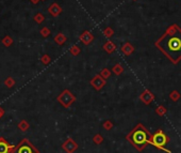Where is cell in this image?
<instances>
[{"label": "cell", "instance_id": "6da1fadb", "mask_svg": "<svg viewBox=\"0 0 181 153\" xmlns=\"http://www.w3.org/2000/svg\"><path fill=\"white\" fill-rule=\"evenodd\" d=\"M154 46L174 64L181 61V28L177 24L171 25Z\"/></svg>", "mask_w": 181, "mask_h": 153}, {"label": "cell", "instance_id": "7a4b0ae2", "mask_svg": "<svg viewBox=\"0 0 181 153\" xmlns=\"http://www.w3.org/2000/svg\"><path fill=\"white\" fill-rule=\"evenodd\" d=\"M150 138H151V134L148 132V129L142 123H138L127 135V140L131 142V145L138 151H142V150L145 149V147L149 143Z\"/></svg>", "mask_w": 181, "mask_h": 153}, {"label": "cell", "instance_id": "3957f363", "mask_svg": "<svg viewBox=\"0 0 181 153\" xmlns=\"http://www.w3.org/2000/svg\"><path fill=\"white\" fill-rule=\"evenodd\" d=\"M168 141H170V139H168L167 136L163 133V131L159 129V131H157L156 133L154 134V135H151L149 143L151 146H154V147L158 148L160 150H163V151H165L167 153H171V150L165 148V146L167 145Z\"/></svg>", "mask_w": 181, "mask_h": 153}, {"label": "cell", "instance_id": "277c9868", "mask_svg": "<svg viewBox=\"0 0 181 153\" xmlns=\"http://www.w3.org/2000/svg\"><path fill=\"white\" fill-rule=\"evenodd\" d=\"M11 153H41L27 139H23L15 147H12Z\"/></svg>", "mask_w": 181, "mask_h": 153}, {"label": "cell", "instance_id": "5b68a950", "mask_svg": "<svg viewBox=\"0 0 181 153\" xmlns=\"http://www.w3.org/2000/svg\"><path fill=\"white\" fill-rule=\"evenodd\" d=\"M57 100H58V102L63 106V107L68 108L70 105L72 104V103L75 102V101H76V96L70 92L69 90L65 89V90H63L62 92L59 94Z\"/></svg>", "mask_w": 181, "mask_h": 153}, {"label": "cell", "instance_id": "8992f818", "mask_svg": "<svg viewBox=\"0 0 181 153\" xmlns=\"http://www.w3.org/2000/svg\"><path fill=\"white\" fill-rule=\"evenodd\" d=\"M90 84H91V86L93 87V88L95 89L96 91H99L105 86L107 81H105V79H103L102 77L100 76L99 74H98V75H95V76H94L93 78L91 79Z\"/></svg>", "mask_w": 181, "mask_h": 153}, {"label": "cell", "instance_id": "52a82bcc", "mask_svg": "<svg viewBox=\"0 0 181 153\" xmlns=\"http://www.w3.org/2000/svg\"><path fill=\"white\" fill-rule=\"evenodd\" d=\"M140 100L144 103L145 105H149L150 103H152L154 101V94L150 90H144L140 95Z\"/></svg>", "mask_w": 181, "mask_h": 153}, {"label": "cell", "instance_id": "ba28073f", "mask_svg": "<svg viewBox=\"0 0 181 153\" xmlns=\"http://www.w3.org/2000/svg\"><path fill=\"white\" fill-rule=\"evenodd\" d=\"M79 40L81 41V43L83 44V45H90V44L93 42L94 40V35L92 33L91 31H88V30H84L83 32H82L81 34H80L79 37Z\"/></svg>", "mask_w": 181, "mask_h": 153}, {"label": "cell", "instance_id": "9c48e42d", "mask_svg": "<svg viewBox=\"0 0 181 153\" xmlns=\"http://www.w3.org/2000/svg\"><path fill=\"white\" fill-rule=\"evenodd\" d=\"M63 149L65 150L67 153H72L75 152L77 150V148H78V145H77L76 142H75L74 140L72 139V138H68V139L65 141L64 143H63Z\"/></svg>", "mask_w": 181, "mask_h": 153}, {"label": "cell", "instance_id": "30bf717a", "mask_svg": "<svg viewBox=\"0 0 181 153\" xmlns=\"http://www.w3.org/2000/svg\"><path fill=\"white\" fill-rule=\"evenodd\" d=\"M63 12V9L57 3V2H52L48 8V13L50 14L52 17H57Z\"/></svg>", "mask_w": 181, "mask_h": 153}, {"label": "cell", "instance_id": "8fae6325", "mask_svg": "<svg viewBox=\"0 0 181 153\" xmlns=\"http://www.w3.org/2000/svg\"><path fill=\"white\" fill-rule=\"evenodd\" d=\"M121 50L125 56H130V55H132L133 51H134V46H133L130 42H126V43H124L123 45H121Z\"/></svg>", "mask_w": 181, "mask_h": 153}, {"label": "cell", "instance_id": "7c38bea8", "mask_svg": "<svg viewBox=\"0 0 181 153\" xmlns=\"http://www.w3.org/2000/svg\"><path fill=\"white\" fill-rule=\"evenodd\" d=\"M102 48H103V50H105L107 54H113L114 51L116 50L117 46H116V44L113 43V42H112V41H110V40H108V41L105 42V44H103Z\"/></svg>", "mask_w": 181, "mask_h": 153}, {"label": "cell", "instance_id": "4fadbf2b", "mask_svg": "<svg viewBox=\"0 0 181 153\" xmlns=\"http://www.w3.org/2000/svg\"><path fill=\"white\" fill-rule=\"evenodd\" d=\"M12 146L6 142L4 138L0 137V153H10Z\"/></svg>", "mask_w": 181, "mask_h": 153}, {"label": "cell", "instance_id": "5bb4252c", "mask_svg": "<svg viewBox=\"0 0 181 153\" xmlns=\"http://www.w3.org/2000/svg\"><path fill=\"white\" fill-rule=\"evenodd\" d=\"M53 40H55V42L58 44L59 46H61V45H63V44H64L65 42L67 41V37H66V35H65L64 33L60 32V33H58L57 35H56Z\"/></svg>", "mask_w": 181, "mask_h": 153}, {"label": "cell", "instance_id": "9a60e30c", "mask_svg": "<svg viewBox=\"0 0 181 153\" xmlns=\"http://www.w3.org/2000/svg\"><path fill=\"white\" fill-rule=\"evenodd\" d=\"M1 43L3 44L6 47H10L13 45V39H12V37H10V35H4L3 37H2V40H1Z\"/></svg>", "mask_w": 181, "mask_h": 153}, {"label": "cell", "instance_id": "2e32d148", "mask_svg": "<svg viewBox=\"0 0 181 153\" xmlns=\"http://www.w3.org/2000/svg\"><path fill=\"white\" fill-rule=\"evenodd\" d=\"M112 72H113L115 75H117V76H118V75H121V73L124 72V67L121 64V63H116V64H115L114 67L112 68Z\"/></svg>", "mask_w": 181, "mask_h": 153}, {"label": "cell", "instance_id": "e0dca14e", "mask_svg": "<svg viewBox=\"0 0 181 153\" xmlns=\"http://www.w3.org/2000/svg\"><path fill=\"white\" fill-rule=\"evenodd\" d=\"M103 35H105L107 39H110V37H112L114 35V30L112 29L111 27H105V29H103Z\"/></svg>", "mask_w": 181, "mask_h": 153}, {"label": "cell", "instance_id": "ac0fdd59", "mask_svg": "<svg viewBox=\"0 0 181 153\" xmlns=\"http://www.w3.org/2000/svg\"><path fill=\"white\" fill-rule=\"evenodd\" d=\"M180 98H181V94L178 92L177 90H174L170 93V98L173 101V102H177V101H179Z\"/></svg>", "mask_w": 181, "mask_h": 153}, {"label": "cell", "instance_id": "d6986e66", "mask_svg": "<svg viewBox=\"0 0 181 153\" xmlns=\"http://www.w3.org/2000/svg\"><path fill=\"white\" fill-rule=\"evenodd\" d=\"M81 53V48L78 45H74L69 48V54L72 56H78Z\"/></svg>", "mask_w": 181, "mask_h": 153}, {"label": "cell", "instance_id": "ffe728a7", "mask_svg": "<svg viewBox=\"0 0 181 153\" xmlns=\"http://www.w3.org/2000/svg\"><path fill=\"white\" fill-rule=\"evenodd\" d=\"M29 123H28L26 120H22V121L18 123V129H20L22 132H26V131H28L29 129Z\"/></svg>", "mask_w": 181, "mask_h": 153}, {"label": "cell", "instance_id": "44dd1931", "mask_svg": "<svg viewBox=\"0 0 181 153\" xmlns=\"http://www.w3.org/2000/svg\"><path fill=\"white\" fill-rule=\"evenodd\" d=\"M33 20L36 24H42L45 20V15L42 13H36L35 15L33 16Z\"/></svg>", "mask_w": 181, "mask_h": 153}, {"label": "cell", "instance_id": "7402d4cb", "mask_svg": "<svg viewBox=\"0 0 181 153\" xmlns=\"http://www.w3.org/2000/svg\"><path fill=\"white\" fill-rule=\"evenodd\" d=\"M99 75L102 77L103 79H105V81H107V79L109 78L110 76H111V71H110L109 69H107V68H105V69L101 70V72L99 73Z\"/></svg>", "mask_w": 181, "mask_h": 153}, {"label": "cell", "instance_id": "603a6c76", "mask_svg": "<svg viewBox=\"0 0 181 153\" xmlns=\"http://www.w3.org/2000/svg\"><path fill=\"white\" fill-rule=\"evenodd\" d=\"M4 85H6L8 88H12V87L15 86V81H14L13 77H6V81H4Z\"/></svg>", "mask_w": 181, "mask_h": 153}, {"label": "cell", "instance_id": "cb8c5ba5", "mask_svg": "<svg viewBox=\"0 0 181 153\" xmlns=\"http://www.w3.org/2000/svg\"><path fill=\"white\" fill-rule=\"evenodd\" d=\"M39 33H41V35L44 37V39H46V37H48L49 35L51 34V31H50V29H49L48 27H44V28H42L41 29V32H39Z\"/></svg>", "mask_w": 181, "mask_h": 153}, {"label": "cell", "instance_id": "d4e9b609", "mask_svg": "<svg viewBox=\"0 0 181 153\" xmlns=\"http://www.w3.org/2000/svg\"><path fill=\"white\" fill-rule=\"evenodd\" d=\"M41 61H42V63H43L44 65H48L49 63L51 62V58H50V56H49V55L45 54V55H44L43 57L41 58Z\"/></svg>", "mask_w": 181, "mask_h": 153}, {"label": "cell", "instance_id": "484cf974", "mask_svg": "<svg viewBox=\"0 0 181 153\" xmlns=\"http://www.w3.org/2000/svg\"><path fill=\"white\" fill-rule=\"evenodd\" d=\"M166 108L164 107V106H159V107H157L156 108V112H157V115H159V116H164V115L166 114Z\"/></svg>", "mask_w": 181, "mask_h": 153}, {"label": "cell", "instance_id": "4316f807", "mask_svg": "<svg viewBox=\"0 0 181 153\" xmlns=\"http://www.w3.org/2000/svg\"><path fill=\"white\" fill-rule=\"evenodd\" d=\"M102 140H103V137L100 134H96L95 136H94V138H93V141L96 143V145H100V143L102 142Z\"/></svg>", "mask_w": 181, "mask_h": 153}, {"label": "cell", "instance_id": "83f0119b", "mask_svg": "<svg viewBox=\"0 0 181 153\" xmlns=\"http://www.w3.org/2000/svg\"><path fill=\"white\" fill-rule=\"evenodd\" d=\"M102 126H103V129H105L107 131H109V129H111L112 128H113V123H112L110 120H107L105 122H103Z\"/></svg>", "mask_w": 181, "mask_h": 153}, {"label": "cell", "instance_id": "f1b7e54d", "mask_svg": "<svg viewBox=\"0 0 181 153\" xmlns=\"http://www.w3.org/2000/svg\"><path fill=\"white\" fill-rule=\"evenodd\" d=\"M4 115V109L2 107H0V118H2Z\"/></svg>", "mask_w": 181, "mask_h": 153}, {"label": "cell", "instance_id": "f546056e", "mask_svg": "<svg viewBox=\"0 0 181 153\" xmlns=\"http://www.w3.org/2000/svg\"><path fill=\"white\" fill-rule=\"evenodd\" d=\"M39 1H41V0H30V2H31L32 4H37Z\"/></svg>", "mask_w": 181, "mask_h": 153}, {"label": "cell", "instance_id": "4dcf8cb0", "mask_svg": "<svg viewBox=\"0 0 181 153\" xmlns=\"http://www.w3.org/2000/svg\"><path fill=\"white\" fill-rule=\"evenodd\" d=\"M133 1H138V0H133Z\"/></svg>", "mask_w": 181, "mask_h": 153}, {"label": "cell", "instance_id": "1f68e13d", "mask_svg": "<svg viewBox=\"0 0 181 153\" xmlns=\"http://www.w3.org/2000/svg\"><path fill=\"white\" fill-rule=\"evenodd\" d=\"M41 1H44V0H41Z\"/></svg>", "mask_w": 181, "mask_h": 153}]
</instances>
